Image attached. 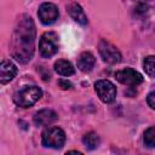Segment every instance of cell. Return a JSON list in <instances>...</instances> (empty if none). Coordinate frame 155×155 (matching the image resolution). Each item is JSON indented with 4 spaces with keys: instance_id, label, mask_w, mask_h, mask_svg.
Wrapping results in <instances>:
<instances>
[{
    "instance_id": "4fadbf2b",
    "label": "cell",
    "mask_w": 155,
    "mask_h": 155,
    "mask_svg": "<svg viewBox=\"0 0 155 155\" xmlns=\"http://www.w3.org/2000/svg\"><path fill=\"white\" fill-rule=\"evenodd\" d=\"M54 70H56V73H58L62 76H70L75 73L73 64L65 59H58L54 63Z\"/></svg>"
},
{
    "instance_id": "d6986e66",
    "label": "cell",
    "mask_w": 155,
    "mask_h": 155,
    "mask_svg": "<svg viewBox=\"0 0 155 155\" xmlns=\"http://www.w3.org/2000/svg\"><path fill=\"white\" fill-rule=\"evenodd\" d=\"M137 1H139V4H145V5H150L151 2H154V0H137Z\"/></svg>"
},
{
    "instance_id": "e0dca14e",
    "label": "cell",
    "mask_w": 155,
    "mask_h": 155,
    "mask_svg": "<svg viewBox=\"0 0 155 155\" xmlns=\"http://www.w3.org/2000/svg\"><path fill=\"white\" fill-rule=\"evenodd\" d=\"M147 102H148L149 107H150L151 109L155 110V91H153V92H150V93L148 94V97H147Z\"/></svg>"
},
{
    "instance_id": "7a4b0ae2",
    "label": "cell",
    "mask_w": 155,
    "mask_h": 155,
    "mask_svg": "<svg viewBox=\"0 0 155 155\" xmlns=\"http://www.w3.org/2000/svg\"><path fill=\"white\" fill-rule=\"evenodd\" d=\"M42 97V91L38 86H24L16 91L12 99L16 105L21 108H29L34 105Z\"/></svg>"
},
{
    "instance_id": "30bf717a",
    "label": "cell",
    "mask_w": 155,
    "mask_h": 155,
    "mask_svg": "<svg viewBox=\"0 0 155 155\" xmlns=\"http://www.w3.org/2000/svg\"><path fill=\"white\" fill-rule=\"evenodd\" d=\"M17 74V67L10 59H2L0 65V82L2 85L10 82Z\"/></svg>"
},
{
    "instance_id": "3957f363",
    "label": "cell",
    "mask_w": 155,
    "mask_h": 155,
    "mask_svg": "<svg viewBox=\"0 0 155 155\" xmlns=\"http://www.w3.org/2000/svg\"><path fill=\"white\" fill-rule=\"evenodd\" d=\"M41 142L42 145L46 148L59 149L65 143V133L62 128L57 126H50L44 130L41 134Z\"/></svg>"
},
{
    "instance_id": "5bb4252c",
    "label": "cell",
    "mask_w": 155,
    "mask_h": 155,
    "mask_svg": "<svg viewBox=\"0 0 155 155\" xmlns=\"http://www.w3.org/2000/svg\"><path fill=\"white\" fill-rule=\"evenodd\" d=\"M99 136L96 132H87L84 137H82V143L85 144V147L87 149H96L99 145Z\"/></svg>"
},
{
    "instance_id": "52a82bcc",
    "label": "cell",
    "mask_w": 155,
    "mask_h": 155,
    "mask_svg": "<svg viewBox=\"0 0 155 155\" xmlns=\"http://www.w3.org/2000/svg\"><path fill=\"white\" fill-rule=\"evenodd\" d=\"M115 78L119 82H121L122 85L130 86V87H137L144 80L142 74L138 73L137 70L132 69V68H125V69L116 71Z\"/></svg>"
},
{
    "instance_id": "ac0fdd59",
    "label": "cell",
    "mask_w": 155,
    "mask_h": 155,
    "mask_svg": "<svg viewBox=\"0 0 155 155\" xmlns=\"http://www.w3.org/2000/svg\"><path fill=\"white\" fill-rule=\"evenodd\" d=\"M58 85H59V87L63 88V90L71 88V84H70L69 81H67V80H59V81H58Z\"/></svg>"
},
{
    "instance_id": "9a60e30c",
    "label": "cell",
    "mask_w": 155,
    "mask_h": 155,
    "mask_svg": "<svg viewBox=\"0 0 155 155\" xmlns=\"http://www.w3.org/2000/svg\"><path fill=\"white\" fill-rule=\"evenodd\" d=\"M143 69L150 78H155V56H148L143 59Z\"/></svg>"
},
{
    "instance_id": "9c48e42d",
    "label": "cell",
    "mask_w": 155,
    "mask_h": 155,
    "mask_svg": "<svg viewBox=\"0 0 155 155\" xmlns=\"http://www.w3.org/2000/svg\"><path fill=\"white\" fill-rule=\"evenodd\" d=\"M58 120L56 111L51 109H41L34 115V124L36 126H48Z\"/></svg>"
},
{
    "instance_id": "2e32d148",
    "label": "cell",
    "mask_w": 155,
    "mask_h": 155,
    "mask_svg": "<svg viewBox=\"0 0 155 155\" xmlns=\"http://www.w3.org/2000/svg\"><path fill=\"white\" fill-rule=\"evenodd\" d=\"M143 140H144V144L148 148H155V126L149 127L144 132Z\"/></svg>"
},
{
    "instance_id": "6da1fadb",
    "label": "cell",
    "mask_w": 155,
    "mask_h": 155,
    "mask_svg": "<svg viewBox=\"0 0 155 155\" xmlns=\"http://www.w3.org/2000/svg\"><path fill=\"white\" fill-rule=\"evenodd\" d=\"M35 24L31 17L23 15L17 21L11 39V54L12 57L22 63H28L34 54L35 50Z\"/></svg>"
},
{
    "instance_id": "ba28073f",
    "label": "cell",
    "mask_w": 155,
    "mask_h": 155,
    "mask_svg": "<svg viewBox=\"0 0 155 155\" xmlns=\"http://www.w3.org/2000/svg\"><path fill=\"white\" fill-rule=\"evenodd\" d=\"M38 16L39 19L41 21V23L48 25L56 22V19L58 18L59 13H58V8L52 2H44L40 5L39 11H38Z\"/></svg>"
},
{
    "instance_id": "8fae6325",
    "label": "cell",
    "mask_w": 155,
    "mask_h": 155,
    "mask_svg": "<svg viewBox=\"0 0 155 155\" xmlns=\"http://www.w3.org/2000/svg\"><path fill=\"white\" fill-rule=\"evenodd\" d=\"M67 11L69 13V16L78 23H80L81 25H86L88 19L87 16L85 15L82 7L78 4V2H70L69 5H67Z\"/></svg>"
},
{
    "instance_id": "5b68a950",
    "label": "cell",
    "mask_w": 155,
    "mask_h": 155,
    "mask_svg": "<svg viewBox=\"0 0 155 155\" xmlns=\"http://www.w3.org/2000/svg\"><path fill=\"white\" fill-rule=\"evenodd\" d=\"M96 93L103 103H111L116 97V87L109 80H98L94 84Z\"/></svg>"
},
{
    "instance_id": "8992f818",
    "label": "cell",
    "mask_w": 155,
    "mask_h": 155,
    "mask_svg": "<svg viewBox=\"0 0 155 155\" xmlns=\"http://www.w3.org/2000/svg\"><path fill=\"white\" fill-rule=\"evenodd\" d=\"M98 51H99L102 59L109 64H116L121 61L120 51L116 48V46H114L111 42L107 40H101L98 45Z\"/></svg>"
},
{
    "instance_id": "7c38bea8",
    "label": "cell",
    "mask_w": 155,
    "mask_h": 155,
    "mask_svg": "<svg viewBox=\"0 0 155 155\" xmlns=\"http://www.w3.org/2000/svg\"><path fill=\"white\" fill-rule=\"evenodd\" d=\"M96 63V58L91 52H82L80 53V56L78 57V68L84 71V73H88L93 69Z\"/></svg>"
},
{
    "instance_id": "277c9868",
    "label": "cell",
    "mask_w": 155,
    "mask_h": 155,
    "mask_svg": "<svg viewBox=\"0 0 155 155\" xmlns=\"http://www.w3.org/2000/svg\"><path fill=\"white\" fill-rule=\"evenodd\" d=\"M58 51V35L54 31H46L39 41V52L42 57L50 58Z\"/></svg>"
}]
</instances>
